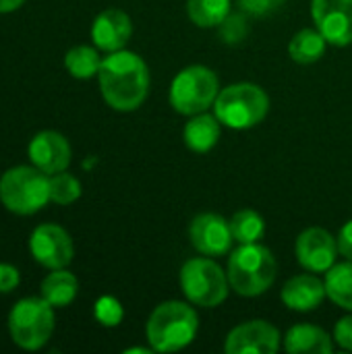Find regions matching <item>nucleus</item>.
<instances>
[{"label":"nucleus","mask_w":352,"mask_h":354,"mask_svg":"<svg viewBox=\"0 0 352 354\" xmlns=\"http://www.w3.org/2000/svg\"><path fill=\"white\" fill-rule=\"evenodd\" d=\"M189 239L193 249L199 255L220 257L230 253L234 236L230 230V222L220 214H197L189 226Z\"/></svg>","instance_id":"13"},{"label":"nucleus","mask_w":352,"mask_h":354,"mask_svg":"<svg viewBox=\"0 0 352 354\" xmlns=\"http://www.w3.org/2000/svg\"><path fill=\"white\" fill-rule=\"evenodd\" d=\"M334 342L344 348V351H351L352 353V313L342 317L336 328H334Z\"/></svg>","instance_id":"29"},{"label":"nucleus","mask_w":352,"mask_h":354,"mask_svg":"<svg viewBox=\"0 0 352 354\" xmlns=\"http://www.w3.org/2000/svg\"><path fill=\"white\" fill-rule=\"evenodd\" d=\"M93 315L95 319L106 326V328H116L122 317H124V311H122V305L118 299L114 297H100L95 301V307H93Z\"/></svg>","instance_id":"26"},{"label":"nucleus","mask_w":352,"mask_h":354,"mask_svg":"<svg viewBox=\"0 0 352 354\" xmlns=\"http://www.w3.org/2000/svg\"><path fill=\"white\" fill-rule=\"evenodd\" d=\"M222 135V122L216 114L199 112L189 116V122L183 129L185 145L195 153H207L212 151Z\"/></svg>","instance_id":"17"},{"label":"nucleus","mask_w":352,"mask_h":354,"mask_svg":"<svg viewBox=\"0 0 352 354\" xmlns=\"http://www.w3.org/2000/svg\"><path fill=\"white\" fill-rule=\"evenodd\" d=\"M98 83L104 102L116 112L137 110L149 93V68L147 62L129 50L110 52L100 66Z\"/></svg>","instance_id":"1"},{"label":"nucleus","mask_w":352,"mask_h":354,"mask_svg":"<svg viewBox=\"0 0 352 354\" xmlns=\"http://www.w3.org/2000/svg\"><path fill=\"white\" fill-rule=\"evenodd\" d=\"M284 351L290 354H328L334 351V338L313 324H297L284 336Z\"/></svg>","instance_id":"18"},{"label":"nucleus","mask_w":352,"mask_h":354,"mask_svg":"<svg viewBox=\"0 0 352 354\" xmlns=\"http://www.w3.org/2000/svg\"><path fill=\"white\" fill-rule=\"evenodd\" d=\"M326 292L328 299L344 311L352 313V261L346 259L342 263H334L326 272Z\"/></svg>","instance_id":"20"},{"label":"nucleus","mask_w":352,"mask_h":354,"mask_svg":"<svg viewBox=\"0 0 352 354\" xmlns=\"http://www.w3.org/2000/svg\"><path fill=\"white\" fill-rule=\"evenodd\" d=\"M230 288L241 297H259L268 292L278 276L274 253L261 243L239 245L228 255L226 266Z\"/></svg>","instance_id":"3"},{"label":"nucleus","mask_w":352,"mask_h":354,"mask_svg":"<svg viewBox=\"0 0 352 354\" xmlns=\"http://www.w3.org/2000/svg\"><path fill=\"white\" fill-rule=\"evenodd\" d=\"M41 297L54 307V309H60V307H68L75 299H77V292H79V280L75 274L66 272L64 268L62 270H52L44 282H41Z\"/></svg>","instance_id":"19"},{"label":"nucleus","mask_w":352,"mask_h":354,"mask_svg":"<svg viewBox=\"0 0 352 354\" xmlns=\"http://www.w3.org/2000/svg\"><path fill=\"white\" fill-rule=\"evenodd\" d=\"M178 282L185 299L201 309L220 307L230 292L228 274L218 261H214V257L207 255L187 259L180 268Z\"/></svg>","instance_id":"5"},{"label":"nucleus","mask_w":352,"mask_h":354,"mask_svg":"<svg viewBox=\"0 0 352 354\" xmlns=\"http://www.w3.org/2000/svg\"><path fill=\"white\" fill-rule=\"evenodd\" d=\"M328 41L319 29H301L293 35L288 44V54L297 64H313L326 54Z\"/></svg>","instance_id":"21"},{"label":"nucleus","mask_w":352,"mask_h":354,"mask_svg":"<svg viewBox=\"0 0 352 354\" xmlns=\"http://www.w3.org/2000/svg\"><path fill=\"white\" fill-rule=\"evenodd\" d=\"M197 332L199 315L189 301L160 303L145 324V338L154 353H178L193 344Z\"/></svg>","instance_id":"2"},{"label":"nucleus","mask_w":352,"mask_h":354,"mask_svg":"<svg viewBox=\"0 0 352 354\" xmlns=\"http://www.w3.org/2000/svg\"><path fill=\"white\" fill-rule=\"evenodd\" d=\"M25 0H0V12H12L17 10Z\"/></svg>","instance_id":"32"},{"label":"nucleus","mask_w":352,"mask_h":354,"mask_svg":"<svg viewBox=\"0 0 352 354\" xmlns=\"http://www.w3.org/2000/svg\"><path fill=\"white\" fill-rule=\"evenodd\" d=\"M29 160L35 168H39L41 172L56 174L68 168L71 164V145L66 141L64 135L56 133V131H41L37 133L27 147Z\"/></svg>","instance_id":"14"},{"label":"nucleus","mask_w":352,"mask_h":354,"mask_svg":"<svg viewBox=\"0 0 352 354\" xmlns=\"http://www.w3.org/2000/svg\"><path fill=\"white\" fill-rule=\"evenodd\" d=\"M0 201L17 216H31L50 201V176L35 166H15L0 176Z\"/></svg>","instance_id":"6"},{"label":"nucleus","mask_w":352,"mask_h":354,"mask_svg":"<svg viewBox=\"0 0 352 354\" xmlns=\"http://www.w3.org/2000/svg\"><path fill=\"white\" fill-rule=\"evenodd\" d=\"M232 0H187V15L201 29L220 27L230 15Z\"/></svg>","instance_id":"22"},{"label":"nucleus","mask_w":352,"mask_h":354,"mask_svg":"<svg viewBox=\"0 0 352 354\" xmlns=\"http://www.w3.org/2000/svg\"><path fill=\"white\" fill-rule=\"evenodd\" d=\"M295 255L301 268L313 274H326L338 259V241L332 232L319 226H311L297 236Z\"/></svg>","instance_id":"10"},{"label":"nucleus","mask_w":352,"mask_h":354,"mask_svg":"<svg viewBox=\"0 0 352 354\" xmlns=\"http://www.w3.org/2000/svg\"><path fill=\"white\" fill-rule=\"evenodd\" d=\"M311 19L330 46L352 44V0H311Z\"/></svg>","instance_id":"12"},{"label":"nucleus","mask_w":352,"mask_h":354,"mask_svg":"<svg viewBox=\"0 0 352 354\" xmlns=\"http://www.w3.org/2000/svg\"><path fill=\"white\" fill-rule=\"evenodd\" d=\"M282 346V336L276 326L266 319H251L234 326L224 342L228 354H276Z\"/></svg>","instance_id":"9"},{"label":"nucleus","mask_w":352,"mask_h":354,"mask_svg":"<svg viewBox=\"0 0 352 354\" xmlns=\"http://www.w3.org/2000/svg\"><path fill=\"white\" fill-rule=\"evenodd\" d=\"M21 282L19 270L10 263H0V295L12 292Z\"/></svg>","instance_id":"30"},{"label":"nucleus","mask_w":352,"mask_h":354,"mask_svg":"<svg viewBox=\"0 0 352 354\" xmlns=\"http://www.w3.org/2000/svg\"><path fill=\"white\" fill-rule=\"evenodd\" d=\"M336 241H338V251H340V255H342L344 259H351L352 261V220H349V222L340 228Z\"/></svg>","instance_id":"31"},{"label":"nucleus","mask_w":352,"mask_h":354,"mask_svg":"<svg viewBox=\"0 0 352 354\" xmlns=\"http://www.w3.org/2000/svg\"><path fill=\"white\" fill-rule=\"evenodd\" d=\"M133 35V21L120 8H106L102 10L91 25V39L93 46L102 52H118L124 50Z\"/></svg>","instance_id":"15"},{"label":"nucleus","mask_w":352,"mask_h":354,"mask_svg":"<svg viewBox=\"0 0 352 354\" xmlns=\"http://www.w3.org/2000/svg\"><path fill=\"white\" fill-rule=\"evenodd\" d=\"M81 197V183L66 170L50 174V201L58 205H71Z\"/></svg>","instance_id":"25"},{"label":"nucleus","mask_w":352,"mask_h":354,"mask_svg":"<svg viewBox=\"0 0 352 354\" xmlns=\"http://www.w3.org/2000/svg\"><path fill=\"white\" fill-rule=\"evenodd\" d=\"M280 297L284 307H288L290 311L309 313L322 307L324 299H328V292H326V282L317 274L309 272V274L293 276L284 284Z\"/></svg>","instance_id":"16"},{"label":"nucleus","mask_w":352,"mask_h":354,"mask_svg":"<svg viewBox=\"0 0 352 354\" xmlns=\"http://www.w3.org/2000/svg\"><path fill=\"white\" fill-rule=\"evenodd\" d=\"M228 222H230L234 243L239 245L259 243L261 236L266 234V222L255 209H239Z\"/></svg>","instance_id":"24"},{"label":"nucleus","mask_w":352,"mask_h":354,"mask_svg":"<svg viewBox=\"0 0 352 354\" xmlns=\"http://www.w3.org/2000/svg\"><path fill=\"white\" fill-rule=\"evenodd\" d=\"M284 0H239V6L253 17H266L282 6Z\"/></svg>","instance_id":"28"},{"label":"nucleus","mask_w":352,"mask_h":354,"mask_svg":"<svg viewBox=\"0 0 352 354\" xmlns=\"http://www.w3.org/2000/svg\"><path fill=\"white\" fill-rule=\"evenodd\" d=\"M222 37L226 44H239L245 35H247V21L243 15H228L226 21L220 25Z\"/></svg>","instance_id":"27"},{"label":"nucleus","mask_w":352,"mask_h":354,"mask_svg":"<svg viewBox=\"0 0 352 354\" xmlns=\"http://www.w3.org/2000/svg\"><path fill=\"white\" fill-rule=\"evenodd\" d=\"M220 93L218 75L205 64H191L176 73L170 83V106L183 114L193 116L214 108V102Z\"/></svg>","instance_id":"7"},{"label":"nucleus","mask_w":352,"mask_h":354,"mask_svg":"<svg viewBox=\"0 0 352 354\" xmlns=\"http://www.w3.org/2000/svg\"><path fill=\"white\" fill-rule=\"evenodd\" d=\"M29 249L33 259L48 270H62L73 261L75 247L71 234L56 224H41L31 232Z\"/></svg>","instance_id":"11"},{"label":"nucleus","mask_w":352,"mask_h":354,"mask_svg":"<svg viewBox=\"0 0 352 354\" xmlns=\"http://www.w3.org/2000/svg\"><path fill=\"white\" fill-rule=\"evenodd\" d=\"M8 332L23 351H39L54 332V307L44 297L21 299L8 313Z\"/></svg>","instance_id":"8"},{"label":"nucleus","mask_w":352,"mask_h":354,"mask_svg":"<svg viewBox=\"0 0 352 354\" xmlns=\"http://www.w3.org/2000/svg\"><path fill=\"white\" fill-rule=\"evenodd\" d=\"M270 112V95L255 83H232L220 89L214 102V114L222 127L247 131L263 122Z\"/></svg>","instance_id":"4"},{"label":"nucleus","mask_w":352,"mask_h":354,"mask_svg":"<svg viewBox=\"0 0 352 354\" xmlns=\"http://www.w3.org/2000/svg\"><path fill=\"white\" fill-rule=\"evenodd\" d=\"M102 60L104 58L100 56L98 48H93V46H75V48H71L66 52L64 66H66L71 77L85 81V79L98 77Z\"/></svg>","instance_id":"23"}]
</instances>
